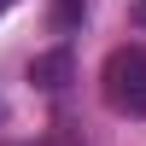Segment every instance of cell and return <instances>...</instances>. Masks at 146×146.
Wrapping results in <instances>:
<instances>
[{
	"mask_svg": "<svg viewBox=\"0 0 146 146\" xmlns=\"http://www.w3.org/2000/svg\"><path fill=\"white\" fill-rule=\"evenodd\" d=\"M105 94H111L117 111L146 117V47H117L105 58Z\"/></svg>",
	"mask_w": 146,
	"mask_h": 146,
	"instance_id": "cell-1",
	"label": "cell"
},
{
	"mask_svg": "<svg viewBox=\"0 0 146 146\" xmlns=\"http://www.w3.org/2000/svg\"><path fill=\"white\" fill-rule=\"evenodd\" d=\"M70 70H76L70 47H53V53H41V58L29 64V82H35V88H47V94H58V88L70 82Z\"/></svg>",
	"mask_w": 146,
	"mask_h": 146,
	"instance_id": "cell-2",
	"label": "cell"
},
{
	"mask_svg": "<svg viewBox=\"0 0 146 146\" xmlns=\"http://www.w3.org/2000/svg\"><path fill=\"white\" fill-rule=\"evenodd\" d=\"M53 18H58V29H70V23L82 18V0H58V6H53Z\"/></svg>",
	"mask_w": 146,
	"mask_h": 146,
	"instance_id": "cell-3",
	"label": "cell"
},
{
	"mask_svg": "<svg viewBox=\"0 0 146 146\" xmlns=\"http://www.w3.org/2000/svg\"><path fill=\"white\" fill-rule=\"evenodd\" d=\"M135 23H140V29H146V0H140V6H135Z\"/></svg>",
	"mask_w": 146,
	"mask_h": 146,
	"instance_id": "cell-4",
	"label": "cell"
},
{
	"mask_svg": "<svg viewBox=\"0 0 146 146\" xmlns=\"http://www.w3.org/2000/svg\"><path fill=\"white\" fill-rule=\"evenodd\" d=\"M6 6H12V0H0V12H6Z\"/></svg>",
	"mask_w": 146,
	"mask_h": 146,
	"instance_id": "cell-5",
	"label": "cell"
}]
</instances>
